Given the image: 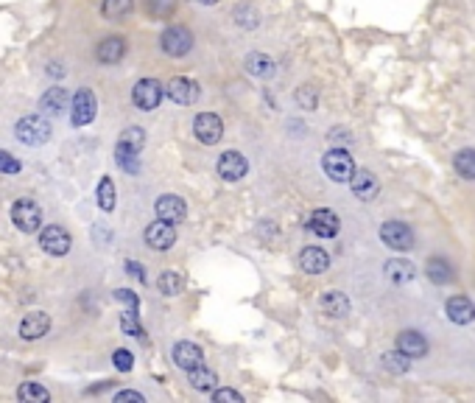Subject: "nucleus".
Returning <instances> with one entry per match:
<instances>
[{"label": "nucleus", "mask_w": 475, "mask_h": 403, "mask_svg": "<svg viewBox=\"0 0 475 403\" xmlns=\"http://www.w3.org/2000/svg\"><path fill=\"white\" fill-rule=\"evenodd\" d=\"M115 300L124 302L126 311H140V297H137L131 289H118V292H115Z\"/></svg>", "instance_id": "79ce46f5"}, {"label": "nucleus", "mask_w": 475, "mask_h": 403, "mask_svg": "<svg viewBox=\"0 0 475 403\" xmlns=\"http://www.w3.org/2000/svg\"><path fill=\"white\" fill-rule=\"evenodd\" d=\"M48 73H51V76H56V79H59V76H64V70H62V65H59V62H54V65L48 67Z\"/></svg>", "instance_id": "de8ad7c7"}, {"label": "nucleus", "mask_w": 475, "mask_h": 403, "mask_svg": "<svg viewBox=\"0 0 475 403\" xmlns=\"http://www.w3.org/2000/svg\"><path fill=\"white\" fill-rule=\"evenodd\" d=\"M188 381L196 392H213V389L219 387V375H216L213 369L204 367V364H201V367L188 369Z\"/></svg>", "instance_id": "a878e982"}, {"label": "nucleus", "mask_w": 475, "mask_h": 403, "mask_svg": "<svg viewBox=\"0 0 475 403\" xmlns=\"http://www.w3.org/2000/svg\"><path fill=\"white\" fill-rule=\"evenodd\" d=\"M126 272L131 274V277H137L140 283L146 280V272H143V267H140V264H134V261H126Z\"/></svg>", "instance_id": "49530a36"}, {"label": "nucleus", "mask_w": 475, "mask_h": 403, "mask_svg": "<svg viewBox=\"0 0 475 403\" xmlns=\"http://www.w3.org/2000/svg\"><path fill=\"white\" fill-rule=\"evenodd\" d=\"M321 168H324V174H327L333 182H349V176H352V171H355V163H352L347 149L333 146V149L321 157Z\"/></svg>", "instance_id": "7ed1b4c3"}, {"label": "nucleus", "mask_w": 475, "mask_h": 403, "mask_svg": "<svg viewBox=\"0 0 475 403\" xmlns=\"http://www.w3.org/2000/svg\"><path fill=\"white\" fill-rule=\"evenodd\" d=\"M157 289L165 294V297H176V294H182L185 280H182V274H179V272H165V274H159Z\"/></svg>", "instance_id": "7c9ffc66"}, {"label": "nucleus", "mask_w": 475, "mask_h": 403, "mask_svg": "<svg viewBox=\"0 0 475 403\" xmlns=\"http://www.w3.org/2000/svg\"><path fill=\"white\" fill-rule=\"evenodd\" d=\"M11 224L20 233H39L42 227V210L34 199H17L11 204Z\"/></svg>", "instance_id": "f03ea898"}, {"label": "nucleus", "mask_w": 475, "mask_h": 403, "mask_svg": "<svg viewBox=\"0 0 475 403\" xmlns=\"http://www.w3.org/2000/svg\"><path fill=\"white\" fill-rule=\"evenodd\" d=\"M193 134L199 137V143L216 146L224 137V121L216 112H199L196 121H193Z\"/></svg>", "instance_id": "1a4fd4ad"}, {"label": "nucleus", "mask_w": 475, "mask_h": 403, "mask_svg": "<svg viewBox=\"0 0 475 403\" xmlns=\"http://www.w3.org/2000/svg\"><path fill=\"white\" fill-rule=\"evenodd\" d=\"M118 146H126V149H134V151H140L143 146H146V129H140V126H126L121 137H118Z\"/></svg>", "instance_id": "c9c22d12"}, {"label": "nucleus", "mask_w": 475, "mask_h": 403, "mask_svg": "<svg viewBox=\"0 0 475 403\" xmlns=\"http://www.w3.org/2000/svg\"><path fill=\"white\" fill-rule=\"evenodd\" d=\"M397 350H403L409 359H425L428 356V339L419 331H403L397 336Z\"/></svg>", "instance_id": "4be33fe9"}, {"label": "nucleus", "mask_w": 475, "mask_h": 403, "mask_svg": "<svg viewBox=\"0 0 475 403\" xmlns=\"http://www.w3.org/2000/svg\"><path fill=\"white\" fill-rule=\"evenodd\" d=\"M196 3H201V6H216L219 0H196Z\"/></svg>", "instance_id": "09e8293b"}, {"label": "nucleus", "mask_w": 475, "mask_h": 403, "mask_svg": "<svg viewBox=\"0 0 475 403\" xmlns=\"http://www.w3.org/2000/svg\"><path fill=\"white\" fill-rule=\"evenodd\" d=\"M380 241L394 252H409V249H414L416 238L406 222H386V224H380Z\"/></svg>", "instance_id": "20e7f679"}, {"label": "nucleus", "mask_w": 475, "mask_h": 403, "mask_svg": "<svg viewBox=\"0 0 475 403\" xmlns=\"http://www.w3.org/2000/svg\"><path fill=\"white\" fill-rule=\"evenodd\" d=\"M70 106V93L64 87H51L42 99H39V109L51 112V115H62L64 109Z\"/></svg>", "instance_id": "b1692460"}, {"label": "nucleus", "mask_w": 475, "mask_h": 403, "mask_svg": "<svg viewBox=\"0 0 475 403\" xmlns=\"http://www.w3.org/2000/svg\"><path fill=\"white\" fill-rule=\"evenodd\" d=\"M126 401H134V403H143L146 398L137 392V389H124V392H115V403H126Z\"/></svg>", "instance_id": "a18cd8bd"}, {"label": "nucleus", "mask_w": 475, "mask_h": 403, "mask_svg": "<svg viewBox=\"0 0 475 403\" xmlns=\"http://www.w3.org/2000/svg\"><path fill=\"white\" fill-rule=\"evenodd\" d=\"M171 359H174V364H176V367L185 369V372L204 364V353H201V347H199V344H193V342H176V344H174Z\"/></svg>", "instance_id": "f3484780"}, {"label": "nucleus", "mask_w": 475, "mask_h": 403, "mask_svg": "<svg viewBox=\"0 0 475 403\" xmlns=\"http://www.w3.org/2000/svg\"><path fill=\"white\" fill-rule=\"evenodd\" d=\"M246 73H249V76H257V79H271V76L277 73V65H274L271 56L254 51V54L246 56Z\"/></svg>", "instance_id": "bb28decb"}, {"label": "nucleus", "mask_w": 475, "mask_h": 403, "mask_svg": "<svg viewBox=\"0 0 475 403\" xmlns=\"http://www.w3.org/2000/svg\"><path fill=\"white\" fill-rule=\"evenodd\" d=\"M112 364H115V369H121V372H129V369L134 367V356L129 353L126 347H121V350L112 353Z\"/></svg>", "instance_id": "a19ab883"}, {"label": "nucleus", "mask_w": 475, "mask_h": 403, "mask_svg": "<svg viewBox=\"0 0 475 403\" xmlns=\"http://www.w3.org/2000/svg\"><path fill=\"white\" fill-rule=\"evenodd\" d=\"M444 314L453 325H470L475 322V302L467 294H453L444 302Z\"/></svg>", "instance_id": "4468645a"}, {"label": "nucleus", "mask_w": 475, "mask_h": 403, "mask_svg": "<svg viewBox=\"0 0 475 403\" xmlns=\"http://www.w3.org/2000/svg\"><path fill=\"white\" fill-rule=\"evenodd\" d=\"M48 331H51V317H48L45 311H31V314H26L23 322H20V336H23L26 342L42 339Z\"/></svg>", "instance_id": "a211bd4d"}, {"label": "nucleus", "mask_w": 475, "mask_h": 403, "mask_svg": "<svg viewBox=\"0 0 475 403\" xmlns=\"http://www.w3.org/2000/svg\"><path fill=\"white\" fill-rule=\"evenodd\" d=\"M386 277L394 283V286H406V283H411L414 277H416V267H414L411 261H403V258H394V261H386Z\"/></svg>", "instance_id": "5701e85b"}, {"label": "nucleus", "mask_w": 475, "mask_h": 403, "mask_svg": "<svg viewBox=\"0 0 475 403\" xmlns=\"http://www.w3.org/2000/svg\"><path fill=\"white\" fill-rule=\"evenodd\" d=\"M159 48L168 54V56H188L190 48H193V34L185 26H171L165 29L162 36H159Z\"/></svg>", "instance_id": "423d86ee"}, {"label": "nucleus", "mask_w": 475, "mask_h": 403, "mask_svg": "<svg viewBox=\"0 0 475 403\" xmlns=\"http://www.w3.org/2000/svg\"><path fill=\"white\" fill-rule=\"evenodd\" d=\"M14 134H17V140L26 143V146H42V143L51 140V124H48L42 115H26V118L17 121Z\"/></svg>", "instance_id": "f257e3e1"}, {"label": "nucleus", "mask_w": 475, "mask_h": 403, "mask_svg": "<svg viewBox=\"0 0 475 403\" xmlns=\"http://www.w3.org/2000/svg\"><path fill=\"white\" fill-rule=\"evenodd\" d=\"M319 308H321V314H327L330 319H341V317L349 314V297L344 292L330 289V292H324V294L319 297Z\"/></svg>", "instance_id": "aec40b11"}, {"label": "nucleus", "mask_w": 475, "mask_h": 403, "mask_svg": "<svg viewBox=\"0 0 475 403\" xmlns=\"http://www.w3.org/2000/svg\"><path fill=\"white\" fill-rule=\"evenodd\" d=\"M453 168H456V174H459L461 179L475 182V149H461V151H456Z\"/></svg>", "instance_id": "c85d7f7f"}, {"label": "nucleus", "mask_w": 475, "mask_h": 403, "mask_svg": "<svg viewBox=\"0 0 475 403\" xmlns=\"http://www.w3.org/2000/svg\"><path fill=\"white\" fill-rule=\"evenodd\" d=\"M17 398H20V401L45 403V401H51V392H48L45 387H39V384L29 381V384H20V389H17Z\"/></svg>", "instance_id": "72a5a7b5"}, {"label": "nucleus", "mask_w": 475, "mask_h": 403, "mask_svg": "<svg viewBox=\"0 0 475 403\" xmlns=\"http://www.w3.org/2000/svg\"><path fill=\"white\" fill-rule=\"evenodd\" d=\"M95 199H98V207H101L104 213H112V210H115L118 191H115V182H112V176H101V182H98V191H95Z\"/></svg>", "instance_id": "cd10ccee"}, {"label": "nucleus", "mask_w": 475, "mask_h": 403, "mask_svg": "<svg viewBox=\"0 0 475 403\" xmlns=\"http://www.w3.org/2000/svg\"><path fill=\"white\" fill-rule=\"evenodd\" d=\"M216 171H219V176H221L224 182H241L249 174V163H246V157L241 151L229 149V151H224L221 157H219Z\"/></svg>", "instance_id": "9d476101"}, {"label": "nucleus", "mask_w": 475, "mask_h": 403, "mask_svg": "<svg viewBox=\"0 0 475 403\" xmlns=\"http://www.w3.org/2000/svg\"><path fill=\"white\" fill-rule=\"evenodd\" d=\"M20 171H23V163L14 154L0 149V174H20Z\"/></svg>", "instance_id": "ea45409f"}, {"label": "nucleus", "mask_w": 475, "mask_h": 403, "mask_svg": "<svg viewBox=\"0 0 475 403\" xmlns=\"http://www.w3.org/2000/svg\"><path fill=\"white\" fill-rule=\"evenodd\" d=\"M425 274H428V280H431L434 286H447V283L456 277L453 267H450L444 258H439V255L428 258V264H425Z\"/></svg>", "instance_id": "393cba45"}, {"label": "nucleus", "mask_w": 475, "mask_h": 403, "mask_svg": "<svg viewBox=\"0 0 475 403\" xmlns=\"http://www.w3.org/2000/svg\"><path fill=\"white\" fill-rule=\"evenodd\" d=\"M330 143L333 146H339V149H347V146H352V134H349V129H344V126H336V129H330Z\"/></svg>", "instance_id": "37998d69"}, {"label": "nucleus", "mask_w": 475, "mask_h": 403, "mask_svg": "<svg viewBox=\"0 0 475 403\" xmlns=\"http://www.w3.org/2000/svg\"><path fill=\"white\" fill-rule=\"evenodd\" d=\"M165 96L174 101V104H179V106H190V104H196V101H199V96H201V87H199L193 79L176 76V79H171V81H168Z\"/></svg>", "instance_id": "9b49d317"}, {"label": "nucleus", "mask_w": 475, "mask_h": 403, "mask_svg": "<svg viewBox=\"0 0 475 403\" xmlns=\"http://www.w3.org/2000/svg\"><path fill=\"white\" fill-rule=\"evenodd\" d=\"M121 331L126 336H131V339H140V342L149 339L146 331H143V325L137 322V311H124V314H121Z\"/></svg>", "instance_id": "f704fd0d"}, {"label": "nucleus", "mask_w": 475, "mask_h": 403, "mask_svg": "<svg viewBox=\"0 0 475 403\" xmlns=\"http://www.w3.org/2000/svg\"><path fill=\"white\" fill-rule=\"evenodd\" d=\"M299 269L305 274H324L330 269V255L321 247H305L299 252Z\"/></svg>", "instance_id": "6ab92c4d"}, {"label": "nucleus", "mask_w": 475, "mask_h": 403, "mask_svg": "<svg viewBox=\"0 0 475 403\" xmlns=\"http://www.w3.org/2000/svg\"><path fill=\"white\" fill-rule=\"evenodd\" d=\"M95 112H98V101H95V93L90 87H81L76 90V96L70 101V121L76 126H87L95 121Z\"/></svg>", "instance_id": "39448f33"}, {"label": "nucleus", "mask_w": 475, "mask_h": 403, "mask_svg": "<svg viewBox=\"0 0 475 403\" xmlns=\"http://www.w3.org/2000/svg\"><path fill=\"white\" fill-rule=\"evenodd\" d=\"M146 244L151 247V249H157V252H168L174 244H176V230H174V224H168V222H154V224H149L146 227Z\"/></svg>", "instance_id": "dca6fc26"}, {"label": "nucleus", "mask_w": 475, "mask_h": 403, "mask_svg": "<svg viewBox=\"0 0 475 403\" xmlns=\"http://www.w3.org/2000/svg\"><path fill=\"white\" fill-rule=\"evenodd\" d=\"M380 359H383V367L389 369V372H394V375H403V372L411 369V359H409L403 350H389V353H383Z\"/></svg>", "instance_id": "c756f323"}, {"label": "nucleus", "mask_w": 475, "mask_h": 403, "mask_svg": "<svg viewBox=\"0 0 475 403\" xmlns=\"http://www.w3.org/2000/svg\"><path fill=\"white\" fill-rule=\"evenodd\" d=\"M95 56H98V62H104V65H118V62L126 56V39H124V36H106V39L95 48Z\"/></svg>", "instance_id": "412c9836"}, {"label": "nucleus", "mask_w": 475, "mask_h": 403, "mask_svg": "<svg viewBox=\"0 0 475 403\" xmlns=\"http://www.w3.org/2000/svg\"><path fill=\"white\" fill-rule=\"evenodd\" d=\"M296 104L305 109V112H311V109H316V104H319V93H316V87H311V84H302L299 90H296Z\"/></svg>", "instance_id": "4c0bfd02"}, {"label": "nucleus", "mask_w": 475, "mask_h": 403, "mask_svg": "<svg viewBox=\"0 0 475 403\" xmlns=\"http://www.w3.org/2000/svg\"><path fill=\"white\" fill-rule=\"evenodd\" d=\"M146 11L154 20H168L176 11V0H146Z\"/></svg>", "instance_id": "e433bc0d"}, {"label": "nucleus", "mask_w": 475, "mask_h": 403, "mask_svg": "<svg viewBox=\"0 0 475 403\" xmlns=\"http://www.w3.org/2000/svg\"><path fill=\"white\" fill-rule=\"evenodd\" d=\"M154 213H157L159 222H168V224H182L185 216H188V204L174 196V194H165L154 201Z\"/></svg>", "instance_id": "f8f14e48"}, {"label": "nucleus", "mask_w": 475, "mask_h": 403, "mask_svg": "<svg viewBox=\"0 0 475 403\" xmlns=\"http://www.w3.org/2000/svg\"><path fill=\"white\" fill-rule=\"evenodd\" d=\"M235 20H238L241 29H257V11L249 9V6H241V9L235 11Z\"/></svg>", "instance_id": "58836bf2"}, {"label": "nucleus", "mask_w": 475, "mask_h": 403, "mask_svg": "<svg viewBox=\"0 0 475 403\" xmlns=\"http://www.w3.org/2000/svg\"><path fill=\"white\" fill-rule=\"evenodd\" d=\"M213 401L216 403H244V395L235 389H213Z\"/></svg>", "instance_id": "c03bdc74"}, {"label": "nucleus", "mask_w": 475, "mask_h": 403, "mask_svg": "<svg viewBox=\"0 0 475 403\" xmlns=\"http://www.w3.org/2000/svg\"><path fill=\"white\" fill-rule=\"evenodd\" d=\"M131 9H134V0H104L101 14L106 20H124Z\"/></svg>", "instance_id": "2f4dec72"}, {"label": "nucleus", "mask_w": 475, "mask_h": 403, "mask_svg": "<svg viewBox=\"0 0 475 403\" xmlns=\"http://www.w3.org/2000/svg\"><path fill=\"white\" fill-rule=\"evenodd\" d=\"M308 230L319 238H336L339 230H341V222H339V216L333 213V210H314L311 216H308Z\"/></svg>", "instance_id": "2eb2a0df"}, {"label": "nucleus", "mask_w": 475, "mask_h": 403, "mask_svg": "<svg viewBox=\"0 0 475 403\" xmlns=\"http://www.w3.org/2000/svg\"><path fill=\"white\" fill-rule=\"evenodd\" d=\"M140 151H134V149H126V146H115V160H118V166L124 168L126 174H137L140 171V157H137Z\"/></svg>", "instance_id": "473e14b6"}, {"label": "nucleus", "mask_w": 475, "mask_h": 403, "mask_svg": "<svg viewBox=\"0 0 475 403\" xmlns=\"http://www.w3.org/2000/svg\"><path fill=\"white\" fill-rule=\"evenodd\" d=\"M162 96H165V87L159 84L157 79H140V81L131 87V101H134V106L143 109V112L157 109Z\"/></svg>", "instance_id": "0eeeda50"}, {"label": "nucleus", "mask_w": 475, "mask_h": 403, "mask_svg": "<svg viewBox=\"0 0 475 403\" xmlns=\"http://www.w3.org/2000/svg\"><path fill=\"white\" fill-rule=\"evenodd\" d=\"M39 247H42L48 255L62 258V255L70 252L73 238H70V233L64 230L62 224H48V227H39Z\"/></svg>", "instance_id": "6e6552de"}, {"label": "nucleus", "mask_w": 475, "mask_h": 403, "mask_svg": "<svg viewBox=\"0 0 475 403\" xmlns=\"http://www.w3.org/2000/svg\"><path fill=\"white\" fill-rule=\"evenodd\" d=\"M349 188H352V194H355L361 201H372L375 196H378L380 182L372 171H366V168H355L352 176H349Z\"/></svg>", "instance_id": "ddd939ff"}]
</instances>
